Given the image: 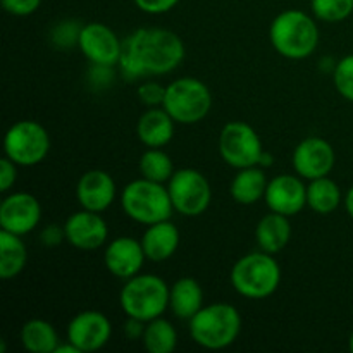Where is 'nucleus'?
Here are the masks:
<instances>
[{
	"instance_id": "cd10ccee",
	"label": "nucleus",
	"mask_w": 353,
	"mask_h": 353,
	"mask_svg": "<svg viewBox=\"0 0 353 353\" xmlns=\"http://www.w3.org/2000/svg\"><path fill=\"white\" fill-rule=\"evenodd\" d=\"M141 178L155 183H168L174 174V165L171 157L162 148H148L140 157Z\"/></svg>"
},
{
	"instance_id": "6ab92c4d",
	"label": "nucleus",
	"mask_w": 353,
	"mask_h": 353,
	"mask_svg": "<svg viewBox=\"0 0 353 353\" xmlns=\"http://www.w3.org/2000/svg\"><path fill=\"white\" fill-rule=\"evenodd\" d=\"M141 247L152 262H164L176 254L179 247V230L171 219L147 226L141 236Z\"/></svg>"
},
{
	"instance_id": "9b49d317",
	"label": "nucleus",
	"mask_w": 353,
	"mask_h": 353,
	"mask_svg": "<svg viewBox=\"0 0 353 353\" xmlns=\"http://www.w3.org/2000/svg\"><path fill=\"white\" fill-rule=\"evenodd\" d=\"M78 47L92 64L116 65L123 52V41L107 24L88 23L81 26Z\"/></svg>"
},
{
	"instance_id": "58836bf2",
	"label": "nucleus",
	"mask_w": 353,
	"mask_h": 353,
	"mask_svg": "<svg viewBox=\"0 0 353 353\" xmlns=\"http://www.w3.org/2000/svg\"><path fill=\"white\" fill-rule=\"evenodd\" d=\"M348 345H350V350L353 352V331H352V334H350V341H348Z\"/></svg>"
},
{
	"instance_id": "f3484780",
	"label": "nucleus",
	"mask_w": 353,
	"mask_h": 353,
	"mask_svg": "<svg viewBox=\"0 0 353 353\" xmlns=\"http://www.w3.org/2000/svg\"><path fill=\"white\" fill-rule=\"evenodd\" d=\"M147 261L141 241L131 236H119L105 247L103 264L107 271L119 279H130L140 274L143 262Z\"/></svg>"
},
{
	"instance_id": "c85d7f7f",
	"label": "nucleus",
	"mask_w": 353,
	"mask_h": 353,
	"mask_svg": "<svg viewBox=\"0 0 353 353\" xmlns=\"http://www.w3.org/2000/svg\"><path fill=\"white\" fill-rule=\"evenodd\" d=\"M310 9L324 23H340L353 12V0H310Z\"/></svg>"
},
{
	"instance_id": "5701e85b",
	"label": "nucleus",
	"mask_w": 353,
	"mask_h": 353,
	"mask_svg": "<svg viewBox=\"0 0 353 353\" xmlns=\"http://www.w3.org/2000/svg\"><path fill=\"white\" fill-rule=\"evenodd\" d=\"M268 178L261 165L238 169V174L231 181L230 193L240 205H254L265 196Z\"/></svg>"
},
{
	"instance_id": "4468645a",
	"label": "nucleus",
	"mask_w": 353,
	"mask_h": 353,
	"mask_svg": "<svg viewBox=\"0 0 353 353\" xmlns=\"http://www.w3.org/2000/svg\"><path fill=\"white\" fill-rule=\"evenodd\" d=\"M336 155L331 143L324 138L309 137L296 145L293 152V169L303 179L323 178L334 168Z\"/></svg>"
},
{
	"instance_id": "b1692460",
	"label": "nucleus",
	"mask_w": 353,
	"mask_h": 353,
	"mask_svg": "<svg viewBox=\"0 0 353 353\" xmlns=\"http://www.w3.org/2000/svg\"><path fill=\"white\" fill-rule=\"evenodd\" d=\"M28 248L19 234L0 231V278L12 279L24 271Z\"/></svg>"
},
{
	"instance_id": "f8f14e48",
	"label": "nucleus",
	"mask_w": 353,
	"mask_h": 353,
	"mask_svg": "<svg viewBox=\"0 0 353 353\" xmlns=\"http://www.w3.org/2000/svg\"><path fill=\"white\" fill-rule=\"evenodd\" d=\"M112 336V324L99 310H83L76 314L68 326V341L79 352H97L105 347Z\"/></svg>"
},
{
	"instance_id": "f257e3e1",
	"label": "nucleus",
	"mask_w": 353,
	"mask_h": 353,
	"mask_svg": "<svg viewBox=\"0 0 353 353\" xmlns=\"http://www.w3.org/2000/svg\"><path fill=\"white\" fill-rule=\"evenodd\" d=\"M185 43L171 30L141 28L124 38L117 65L130 81L145 76L168 74L185 59Z\"/></svg>"
},
{
	"instance_id": "aec40b11",
	"label": "nucleus",
	"mask_w": 353,
	"mask_h": 353,
	"mask_svg": "<svg viewBox=\"0 0 353 353\" xmlns=\"http://www.w3.org/2000/svg\"><path fill=\"white\" fill-rule=\"evenodd\" d=\"M176 121L168 114L164 107H148L138 119V140L148 148H162L174 137Z\"/></svg>"
},
{
	"instance_id": "0eeeda50",
	"label": "nucleus",
	"mask_w": 353,
	"mask_h": 353,
	"mask_svg": "<svg viewBox=\"0 0 353 353\" xmlns=\"http://www.w3.org/2000/svg\"><path fill=\"white\" fill-rule=\"evenodd\" d=\"M169 116L179 124H195L205 119L212 107V95L203 81L196 78H179L169 83L162 103Z\"/></svg>"
},
{
	"instance_id": "9d476101",
	"label": "nucleus",
	"mask_w": 353,
	"mask_h": 353,
	"mask_svg": "<svg viewBox=\"0 0 353 353\" xmlns=\"http://www.w3.org/2000/svg\"><path fill=\"white\" fill-rule=\"evenodd\" d=\"M264 152L257 131L243 121H231L219 134V154L228 165L234 169L259 165Z\"/></svg>"
},
{
	"instance_id": "4c0bfd02",
	"label": "nucleus",
	"mask_w": 353,
	"mask_h": 353,
	"mask_svg": "<svg viewBox=\"0 0 353 353\" xmlns=\"http://www.w3.org/2000/svg\"><path fill=\"white\" fill-rule=\"evenodd\" d=\"M272 164V155L269 154V152H262V155H261V161H259V165H261L262 169L264 168H269V165Z\"/></svg>"
},
{
	"instance_id": "412c9836",
	"label": "nucleus",
	"mask_w": 353,
	"mask_h": 353,
	"mask_svg": "<svg viewBox=\"0 0 353 353\" xmlns=\"http://www.w3.org/2000/svg\"><path fill=\"white\" fill-rule=\"evenodd\" d=\"M255 240L259 248L265 254H278L292 240V223L288 216L278 212H269L259 221L255 228Z\"/></svg>"
},
{
	"instance_id": "20e7f679",
	"label": "nucleus",
	"mask_w": 353,
	"mask_h": 353,
	"mask_svg": "<svg viewBox=\"0 0 353 353\" xmlns=\"http://www.w3.org/2000/svg\"><path fill=\"white\" fill-rule=\"evenodd\" d=\"M231 286L238 295L252 300L271 296L281 283V268L271 254L254 252L243 255L231 269Z\"/></svg>"
},
{
	"instance_id": "1a4fd4ad",
	"label": "nucleus",
	"mask_w": 353,
	"mask_h": 353,
	"mask_svg": "<svg viewBox=\"0 0 353 353\" xmlns=\"http://www.w3.org/2000/svg\"><path fill=\"white\" fill-rule=\"evenodd\" d=\"M172 207L181 216L195 217L205 212L212 200V188L205 176L192 168L174 171L168 181Z\"/></svg>"
},
{
	"instance_id": "a878e982",
	"label": "nucleus",
	"mask_w": 353,
	"mask_h": 353,
	"mask_svg": "<svg viewBox=\"0 0 353 353\" xmlns=\"http://www.w3.org/2000/svg\"><path fill=\"white\" fill-rule=\"evenodd\" d=\"M341 203V190L336 183L327 176L312 179L307 185V205L317 214L334 212Z\"/></svg>"
},
{
	"instance_id": "c756f323",
	"label": "nucleus",
	"mask_w": 353,
	"mask_h": 353,
	"mask_svg": "<svg viewBox=\"0 0 353 353\" xmlns=\"http://www.w3.org/2000/svg\"><path fill=\"white\" fill-rule=\"evenodd\" d=\"M333 81L338 93L353 102V54L336 62L333 71Z\"/></svg>"
},
{
	"instance_id": "7c9ffc66",
	"label": "nucleus",
	"mask_w": 353,
	"mask_h": 353,
	"mask_svg": "<svg viewBox=\"0 0 353 353\" xmlns=\"http://www.w3.org/2000/svg\"><path fill=\"white\" fill-rule=\"evenodd\" d=\"M165 88L157 81H143L138 86V99L147 107H162L165 99Z\"/></svg>"
},
{
	"instance_id": "f704fd0d",
	"label": "nucleus",
	"mask_w": 353,
	"mask_h": 353,
	"mask_svg": "<svg viewBox=\"0 0 353 353\" xmlns=\"http://www.w3.org/2000/svg\"><path fill=\"white\" fill-rule=\"evenodd\" d=\"M41 240L45 241V245H47V247H55V245H61V241L65 240L64 228H59V226L45 228L43 233H41Z\"/></svg>"
},
{
	"instance_id": "72a5a7b5",
	"label": "nucleus",
	"mask_w": 353,
	"mask_h": 353,
	"mask_svg": "<svg viewBox=\"0 0 353 353\" xmlns=\"http://www.w3.org/2000/svg\"><path fill=\"white\" fill-rule=\"evenodd\" d=\"M140 10L147 14H165L171 9H174L179 3V0H133Z\"/></svg>"
},
{
	"instance_id": "473e14b6",
	"label": "nucleus",
	"mask_w": 353,
	"mask_h": 353,
	"mask_svg": "<svg viewBox=\"0 0 353 353\" xmlns=\"http://www.w3.org/2000/svg\"><path fill=\"white\" fill-rule=\"evenodd\" d=\"M17 179V164L9 157L0 161V192H9Z\"/></svg>"
},
{
	"instance_id": "c9c22d12",
	"label": "nucleus",
	"mask_w": 353,
	"mask_h": 353,
	"mask_svg": "<svg viewBox=\"0 0 353 353\" xmlns=\"http://www.w3.org/2000/svg\"><path fill=\"white\" fill-rule=\"evenodd\" d=\"M54 353H81V352H79L78 348H76L74 345L71 343V341H68V343H65V345L59 343V347L55 348Z\"/></svg>"
},
{
	"instance_id": "dca6fc26",
	"label": "nucleus",
	"mask_w": 353,
	"mask_h": 353,
	"mask_svg": "<svg viewBox=\"0 0 353 353\" xmlns=\"http://www.w3.org/2000/svg\"><path fill=\"white\" fill-rule=\"evenodd\" d=\"M269 210L283 216H296L307 205V186L299 174H279L268 183L264 196Z\"/></svg>"
},
{
	"instance_id": "ddd939ff",
	"label": "nucleus",
	"mask_w": 353,
	"mask_h": 353,
	"mask_svg": "<svg viewBox=\"0 0 353 353\" xmlns=\"http://www.w3.org/2000/svg\"><path fill=\"white\" fill-rule=\"evenodd\" d=\"M41 221V205L37 196L26 192L10 193L0 203V228L9 233H31Z\"/></svg>"
},
{
	"instance_id": "bb28decb",
	"label": "nucleus",
	"mask_w": 353,
	"mask_h": 353,
	"mask_svg": "<svg viewBox=\"0 0 353 353\" xmlns=\"http://www.w3.org/2000/svg\"><path fill=\"white\" fill-rule=\"evenodd\" d=\"M141 341L145 350L150 353H171L178 345V331L168 319L157 317L145 324Z\"/></svg>"
},
{
	"instance_id": "6e6552de",
	"label": "nucleus",
	"mask_w": 353,
	"mask_h": 353,
	"mask_svg": "<svg viewBox=\"0 0 353 353\" xmlns=\"http://www.w3.org/2000/svg\"><path fill=\"white\" fill-rule=\"evenodd\" d=\"M50 150V137L40 123L23 119L14 123L3 137L6 157L23 168H33L45 161Z\"/></svg>"
},
{
	"instance_id": "e433bc0d",
	"label": "nucleus",
	"mask_w": 353,
	"mask_h": 353,
	"mask_svg": "<svg viewBox=\"0 0 353 353\" xmlns=\"http://www.w3.org/2000/svg\"><path fill=\"white\" fill-rule=\"evenodd\" d=\"M345 207H347L348 216L353 219V186L347 192V196H345Z\"/></svg>"
},
{
	"instance_id": "f03ea898",
	"label": "nucleus",
	"mask_w": 353,
	"mask_h": 353,
	"mask_svg": "<svg viewBox=\"0 0 353 353\" xmlns=\"http://www.w3.org/2000/svg\"><path fill=\"white\" fill-rule=\"evenodd\" d=\"M269 40L279 55L300 61L316 52L319 45V28L307 12L288 9L272 19Z\"/></svg>"
},
{
	"instance_id": "393cba45",
	"label": "nucleus",
	"mask_w": 353,
	"mask_h": 353,
	"mask_svg": "<svg viewBox=\"0 0 353 353\" xmlns=\"http://www.w3.org/2000/svg\"><path fill=\"white\" fill-rule=\"evenodd\" d=\"M19 340L24 350L31 353H54L61 343L55 327L43 319H31L24 323Z\"/></svg>"
},
{
	"instance_id": "39448f33",
	"label": "nucleus",
	"mask_w": 353,
	"mask_h": 353,
	"mask_svg": "<svg viewBox=\"0 0 353 353\" xmlns=\"http://www.w3.org/2000/svg\"><path fill=\"white\" fill-rule=\"evenodd\" d=\"M119 303L128 317L147 324L169 309V286L159 276L137 274L124 283Z\"/></svg>"
},
{
	"instance_id": "a211bd4d",
	"label": "nucleus",
	"mask_w": 353,
	"mask_h": 353,
	"mask_svg": "<svg viewBox=\"0 0 353 353\" xmlns=\"http://www.w3.org/2000/svg\"><path fill=\"white\" fill-rule=\"evenodd\" d=\"M116 181L109 172L102 169L86 171L76 185V199L81 209L92 212H103L116 199Z\"/></svg>"
},
{
	"instance_id": "7ed1b4c3",
	"label": "nucleus",
	"mask_w": 353,
	"mask_h": 353,
	"mask_svg": "<svg viewBox=\"0 0 353 353\" xmlns=\"http://www.w3.org/2000/svg\"><path fill=\"white\" fill-rule=\"evenodd\" d=\"M241 331V316L231 303L203 305L190 319V336L207 350H223L238 340Z\"/></svg>"
},
{
	"instance_id": "423d86ee",
	"label": "nucleus",
	"mask_w": 353,
	"mask_h": 353,
	"mask_svg": "<svg viewBox=\"0 0 353 353\" xmlns=\"http://www.w3.org/2000/svg\"><path fill=\"white\" fill-rule=\"evenodd\" d=\"M121 205L130 219L145 226L171 219L172 210H174L168 186H164V183H155L147 178L134 179L124 186Z\"/></svg>"
},
{
	"instance_id": "2f4dec72",
	"label": "nucleus",
	"mask_w": 353,
	"mask_h": 353,
	"mask_svg": "<svg viewBox=\"0 0 353 353\" xmlns=\"http://www.w3.org/2000/svg\"><path fill=\"white\" fill-rule=\"evenodd\" d=\"M6 12L12 16H31L41 6V0H0Z\"/></svg>"
},
{
	"instance_id": "2eb2a0df",
	"label": "nucleus",
	"mask_w": 353,
	"mask_h": 353,
	"mask_svg": "<svg viewBox=\"0 0 353 353\" xmlns=\"http://www.w3.org/2000/svg\"><path fill=\"white\" fill-rule=\"evenodd\" d=\"M65 240L78 250H97L109 238V228L100 212L81 209L69 216L64 224Z\"/></svg>"
},
{
	"instance_id": "4be33fe9",
	"label": "nucleus",
	"mask_w": 353,
	"mask_h": 353,
	"mask_svg": "<svg viewBox=\"0 0 353 353\" xmlns=\"http://www.w3.org/2000/svg\"><path fill=\"white\" fill-rule=\"evenodd\" d=\"M203 307V290L193 278H181L169 286V309L178 319L190 321Z\"/></svg>"
}]
</instances>
